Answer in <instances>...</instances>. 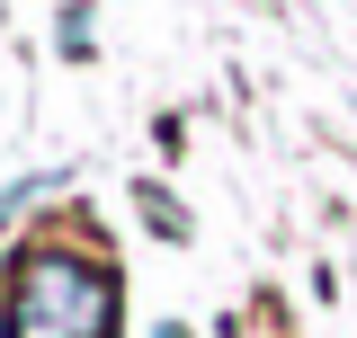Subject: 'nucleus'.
<instances>
[{
  "label": "nucleus",
  "instance_id": "nucleus-1",
  "mask_svg": "<svg viewBox=\"0 0 357 338\" xmlns=\"http://www.w3.org/2000/svg\"><path fill=\"white\" fill-rule=\"evenodd\" d=\"M107 276L72 258H36L9 294V338H107Z\"/></svg>",
  "mask_w": 357,
  "mask_h": 338
}]
</instances>
